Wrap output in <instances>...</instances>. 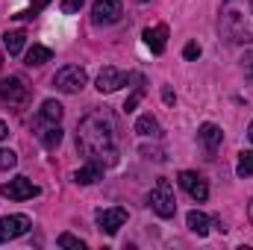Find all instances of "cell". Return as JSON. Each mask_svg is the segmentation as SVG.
I'll list each match as a JSON object with an SVG mask.
<instances>
[{"mask_svg":"<svg viewBox=\"0 0 253 250\" xmlns=\"http://www.w3.org/2000/svg\"><path fill=\"white\" fill-rule=\"evenodd\" d=\"M77 147L85 159L103 168L118 162V124L109 109H91L77 124Z\"/></svg>","mask_w":253,"mask_h":250,"instance_id":"obj_1","label":"cell"},{"mask_svg":"<svg viewBox=\"0 0 253 250\" xmlns=\"http://www.w3.org/2000/svg\"><path fill=\"white\" fill-rule=\"evenodd\" d=\"M218 30L230 44L253 42V0H224L218 12Z\"/></svg>","mask_w":253,"mask_h":250,"instance_id":"obj_2","label":"cell"},{"mask_svg":"<svg viewBox=\"0 0 253 250\" xmlns=\"http://www.w3.org/2000/svg\"><path fill=\"white\" fill-rule=\"evenodd\" d=\"M150 209H153L159 218H174V212H177V197H174L171 180H156V186L150 188Z\"/></svg>","mask_w":253,"mask_h":250,"instance_id":"obj_3","label":"cell"},{"mask_svg":"<svg viewBox=\"0 0 253 250\" xmlns=\"http://www.w3.org/2000/svg\"><path fill=\"white\" fill-rule=\"evenodd\" d=\"M85 83H88V77H85V71L80 65H65V68L56 71V77H53V85L62 94H77Z\"/></svg>","mask_w":253,"mask_h":250,"instance_id":"obj_4","label":"cell"},{"mask_svg":"<svg viewBox=\"0 0 253 250\" xmlns=\"http://www.w3.org/2000/svg\"><path fill=\"white\" fill-rule=\"evenodd\" d=\"M30 100V85L21 77H6L0 83V103L6 106H24Z\"/></svg>","mask_w":253,"mask_h":250,"instance_id":"obj_5","label":"cell"},{"mask_svg":"<svg viewBox=\"0 0 253 250\" xmlns=\"http://www.w3.org/2000/svg\"><path fill=\"white\" fill-rule=\"evenodd\" d=\"M121 15H124V6H121V0H94V6H91V21L100 27H109V24H118L121 21Z\"/></svg>","mask_w":253,"mask_h":250,"instance_id":"obj_6","label":"cell"},{"mask_svg":"<svg viewBox=\"0 0 253 250\" xmlns=\"http://www.w3.org/2000/svg\"><path fill=\"white\" fill-rule=\"evenodd\" d=\"M30 230H33V221L27 215H3L0 218V245L12 242V239H21Z\"/></svg>","mask_w":253,"mask_h":250,"instance_id":"obj_7","label":"cell"},{"mask_svg":"<svg viewBox=\"0 0 253 250\" xmlns=\"http://www.w3.org/2000/svg\"><path fill=\"white\" fill-rule=\"evenodd\" d=\"M0 194L9 200H33V197H39V186L27 177H15V180L0 186Z\"/></svg>","mask_w":253,"mask_h":250,"instance_id":"obj_8","label":"cell"},{"mask_svg":"<svg viewBox=\"0 0 253 250\" xmlns=\"http://www.w3.org/2000/svg\"><path fill=\"white\" fill-rule=\"evenodd\" d=\"M177 183H180L183 191L189 194L191 200H197V203H203V200L209 197V186H206V180H203L200 174H194V171H180Z\"/></svg>","mask_w":253,"mask_h":250,"instance_id":"obj_9","label":"cell"},{"mask_svg":"<svg viewBox=\"0 0 253 250\" xmlns=\"http://www.w3.org/2000/svg\"><path fill=\"white\" fill-rule=\"evenodd\" d=\"M124 224H126V209H121V206H115V209H100V212H97V227H100L106 236H115Z\"/></svg>","mask_w":253,"mask_h":250,"instance_id":"obj_10","label":"cell"},{"mask_svg":"<svg viewBox=\"0 0 253 250\" xmlns=\"http://www.w3.org/2000/svg\"><path fill=\"white\" fill-rule=\"evenodd\" d=\"M126 83H129V74H121L118 68H103L100 77H97V91L100 94H112V91H118Z\"/></svg>","mask_w":253,"mask_h":250,"instance_id":"obj_11","label":"cell"},{"mask_svg":"<svg viewBox=\"0 0 253 250\" xmlns=\"http://www.w3.org/2000/svg\"><path fill=\"white\" fill-rule=\"evenodd\" d=\"M144 44L150 47V53H165V47H168V27L165 24H156V27H147L144 30Z\"/></svg>","mask_w":253,"mask_h":250,"instance_id":"obj_12","label":"cell"},{"mask_svg":"<svg viewBox=\"0 0 253 250\" xmlns=\"http://www.w3.org/2000/svg\"><path fill=\"white\" fill-rule=\"evenodd\" d=\"M197 138H200V144L206 147V153L212 156L218 147H221V141H224V132H221V126L218 124H203L197 129Z\"/></svg>","mask_w":253,"mask_h":250,"instance_id":"obj_13","label":"cell"},{"mask_svg":"<svg viewBox=\"0 0 253 250\" xmlns=\"http://www.w3.org/2000/svg\"><path fill=\"white\" fill-rule=\"evenodd\" d=\"M36 124H39V121H36ZM36 135H39V141H42L47 150H56V147L62 144V126L59 124H39Z\"/></svg>","mask_w":253,"mask_h":250,"instance_id":"obj_14","label":"cell"},{"mask_svg":"<svg viewBox=\"0 0 253 250\" xmlns=\"http://www.w3.org/2000/svg\"><path fill=\"white\" fill-rule=\"evenodd\" d=\"M74 180H77L80 186H94L97 180H103V165L88 159V162H85V165H83V168L74 174Z\"/></svg>","mask_w":253,"mask_h":250,"instance_id":"obj_15","label":"cell"},{"mask_svg":"<svg viewBox=\"0 0 253 250\" xmlns=\"http://www.w3.org/2000/svg\"><path fill=\"white\" fill-rule=\"evenodd\" d=\"M62 103H59V100H44V103H42V109H39V118H36V121H39V124H59V121H62Z\"/></svg>","mask_w":253,"mask_h":250,"instance_id":"obj_16","label":"cell"},{"mask_svg":"<svg viewBox=\"0 0 253 250\" xmlns=\"http://www.w3.org/2000/svg\"><path fill=\"white\" fill-rule=\"evenodd\" d=\"M135 132L144 135V138H159V135H162V126H159V121L147 112V115H141V118L135 121Z\"/></svg>","mask_w":253,"mask_h":250,"instance_id":"obj_17","label":"cell"},{"mask_svg":"<svg viewBox=\"0 0 253 250\" xmlns=\"http://www.w3.org/2000/svg\"><path fill=\"white\" fill-rule=\"evenodd\" d=\"M24 44H27V33L24 30H9L3 36V47L9 50V56H18L24 50Z\"/></svg>","mask_w":253,"mask_h":250,"instance_id":"obj_18","label":"cell"},{"mask_svg":"<svg viewBox=\"0 0 253 250\" xmlns=\"http://www.w3.org/2000/svg\"><path fill=\"white\" fill-rule=\"evenodd\" d=\"M186 224H189L191 233H194V236H200V239H203V236L209 233V227H212V221H209L203 212H197V209H191L189 215H186Z\"/></svg>","mask_w":253,"mask_h":250,"instance_id":"obj_19","label":"cell"},{"mask_svg":"<svg viewBox=\"0 0 253 250\" xmlns=\"http://www.w3.org/2000/svg\"><path fill=\"white\" fill-rule=\"evenodd\" d=\"M50 59H53V50L44 47V44H33V47L27 50V65H30V68H39V65L50 62Z\"/></svg>","mask_w":253,"mask_h":250,"instance_id":"obj_20","label":"cell"},{"mask_svg":"<svg viewBox=\"0 0 253 250\" xmlns=\"http://www.w3.org/2000/svg\"><path fill=\"white\" fill-rule=\"evenodd\" d=\"M236 174H239L242 180L253 177V150H242V153H239V165H236Z\"/></svg>","mask_w":253,"mask_h":250,"instance_id":"obj_21","label":"cell"},{"mask_svg":"<svg viewBox=\"0 0 253 250\" xmlns=\"http://www.w3.org/2000/svg\"><path fill=\"white\" fill-rule=\"evenodd\" d=\"M47 3H50V0H33V6H30V9H21V12H15L12 18H15V21H33V18H36Z\"/></svg>","mask_w":253,"mask_h":250,"instance_id":"obj_22","label":"cell"},{"mask_svg":"<svg viewBox=\"0 0 253 250\" xmlns=\"http://www.w3.org/2000/svg\"><path fill=\"white\" fill-rule=\"evenodd\" d=\"M59 248L83 250V248H85V242H83V239H77V236H71V233H62V236H59Z\"/></svg>","mask_w":253,"mask_h":250,"instance_id":"obj_23","label":"cell"},{"mask_svg":"<svg viewBox=\"0 0 253 250\" xmlns=\"http://www.w3.org/2000/svg\"><path fill=\"white\" fill-rule=\"evenodd\" d=\"M18 165V153L12 150H0V171H12Z\"/></svg>","mask_w":253,"mask_h":250,"instance_id":"obj_24","label":"cell"},{"mask_svg":"<svg viewBox=\"0 0 253 250\" xmlns=\"http://www.w3.org/2000/svg\"><path fill=\"white\" fill-rule=\"evenodd\" d=\"M141 97H144V88H141V85H135V91H132V94H129V97H126L124 109H126V112H132V109H135V106H138V100H141Z\"/></svg>","mask_w":253,"mask_h":250,"instance_id":"obj_25","label":"cell"},{"mask_svg":"<svg viewBox=\"0 0 253 250\" xmlns=\"http://www.w3.org/2000/svg\"><path fill=\"white\" fill-rule=\"evenodd\" d=\"M141 156H147V159H153V162H165V153H162L159 147H141Z\"/></svg>","mask_w":253,"mask_h":250,"instance_id":"obj_26","label":"cell"},{"mask_svg":"<svg viewBox=\"0 0 253 250\" xmlns=\"http://www.w3.org/2000/svg\"><path fill=\"white\" fill-rule=\"evenodd\" d=\"M83 3H85V0H62V12L65 15H74V12L83 9Z\"/></svg>","mask_w":253,"mask_h":250,"instance_id":"obj_27","label":"cell"},{"mask_svg":"<svg viewBox=\"0 0 253 250\" xmlns=\"http://www.w3.org/2000/svg\"><path fill=\"white\" fill-rule=\"evenodd\" d=\"M242 68H245V77H248V83H253V50L242 59Z\"/></svg>","mask_w":253,"mask_h":250,"instance_id":"obj_28","label":"cell"},{"mask_svg":"<svg viewBox=\"0 0 253 250\" xmlns=\"http://www.w3.org/2000/svg\"><path fill=\"white\" fill-rule=\"evenodd\" d=\"M183 56H186V59H197V56H200V44H197V42H189L186 50H183Z\"/></svg>","mask_w":253,"mask_h":250,"instance_id":"obj_29","label":"cell"},{"mask_svg":"<svg viewBox=\"0 0 253 250\" xmlns=\"http://www.w3.org/2000/svg\"><path fill=\"white\" fill-rule=\"evenodd\" d=\"M162 100H165L168 106H174V100H177V94H174V91H171V88L165 85V88H162Z\"/></svg>","mask_w":253,"mask_h":250,"instance_id":"obj_30","label":"cell"},{"mask_svg":"<svg viewBox=\"0 0 253 250\" xmlns=\"http://www.w3.org/2000/svg\"><path fill=\"white\" fill-rule=\"evenodd\" d=\"M6 135H9V126H6V124H3V121H0V141H3Z\"/></svg>","mask_w":253,"mask_h":250,"instance_id":"obj_31","label":"cell"},{"mask_svg":"<svg viewBox=\"0 0 253 250\" xmlns=\"http://www.w3.org/2000/svg\"><path fill=\"white\" fill-rule=\"evenodd\" d=\"M248 218H251V224H253V200H251V206H248Z\"/></svg>","mask_w":253,"mask_h":250,"instance_id":"obj_32","label":"cell"},{"mask_svg":"<svg viewBox=\"0 0 253 250\" xmlns=\"http://www.w3.org/2000/svg\"><path fill=\"white\" fill-rule=\"evenodd\" d=\"M248 135H251V141H253V121H251V126H248Z\"/></svg>","mask_w":253,"mask_h":250,"instance_id":"obj_33","label":"cell"},{"mask_svg":"<svg viewBox=\"0 0 253 250\" xmlns=\"http://www.w3.org/2000/svg\"><path fill=\"white\" fill-rule=\"evenodd\" d=\"M135 3H150V0H135Z\"/></svg>","mask_w":253,"mask_h":250,"instance_id":"obj_34","label":"cell"},{"mask_svg":"<svg viewBox=\"0 0 253 250\" xmlns=\"http://www.w3.org/2000/svg\"><path fill=\"white\" fill-rule=\"evenodd\" d=\"M0 65H3V56H0Z\"/></svg>","mask_w":253,"mask_h":250,"instance_id":"obj_35","label":"cell"}]
</instances>
